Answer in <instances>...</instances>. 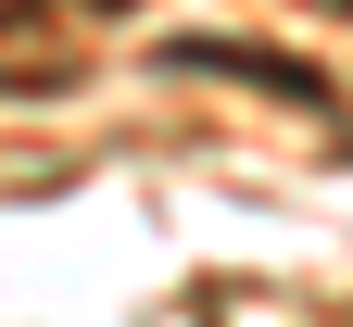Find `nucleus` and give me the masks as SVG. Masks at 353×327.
<instances>
[{
    "label": "nucleus",
    "instance_id": "nucleus-1",
    "mask_svg": "<svg viewBox=\"0 0 353 327\" xmlns=\"http://www.w3.org/2000/svg\"><path fill=\"white\" fill-rule=\"evenodd\" d=\"M164 63H176V76H252V88H290V101H328L290 51H252V38H176Z\"/></svg>",
    "mask_w": 353,
    "mask_h": 327
},
{
    "label": "nucleus",
    "instance_id": "nucleus-2",
    "mask_svg": "<svg viewBox=\"0 0 353 327\" xmlns=\"http://www.w3.org/2000/svg\"><path fill=\"white\" fill-rule=\"evenodd\" d=\"M341 13H353V0H341Z\"/></svg>",
    "mask_w": 353,
    "mask_h": 327
}]
</instances>
